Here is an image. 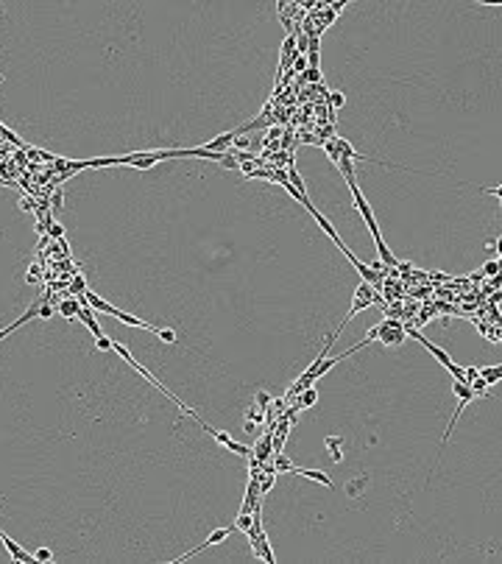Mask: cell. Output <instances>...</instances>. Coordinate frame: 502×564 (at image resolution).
<instances>
[{
  "label": "cell",
  "mask_w": 502,
  "mask_h": 564,
  "mask_svg": "<svg viewBox=\"0 0 502 564\" xmlns=\"http://www.w3.org/2000/svg\"><path fill=\"white\" fill-rule=\"evenodd\" d=\"M338 168H340V173H343L346 185H349V190H352V198H355V207H357V213L363 215V221H366V226H368V232H371L374 243H377V249H379V257H382V265H396L394 252H391V249L385 246L382 235H379V226H377V221H374V209H371V204L366 201V196H363L360 185H357V179H355V170H352V162H349L346 157H340V159H338Z\"/></svg>",
  "instance_id": "1"
},
{
  "label": "cell",
  "mask_w": 502,
  "mask_h": 564,
  "mask_svg": "<svg viewBox=\"0 0 502 564\" xmlns=\"http://www.w3.org/2000/svg\"><path fill=\"white\" fill-rule=\"evenodd\" d=\"M112 349H114V352H118V355H120V358H123V361H126V363H129V366H131V369H134V372H137V374H142V377H145V380H148V383H151V385H157V389H159V391H162V394H165V397H168V400H170V402H176V405H179V411H184V413H187V416L198 419V413H196V411H192V408H187V405H184V402H181V400H179V397H176V394H170V391H168V389H165V385H162V383H159V380H157V377H153V374H151V372H148V369H145V366H140V363H137V361H134V355H131V352H129V349H126V346H123V344H118V341H112Z\"/></svg>",
  "instance_id": "2"
},
{
  "label": "cell",
  "mask_w": 502,
  "mask_h": 564,
  "mask_svg": "<svg viewBox=\"0 0 502 564\" xmlns=\"http://www.w3.org/2000/svg\"><path fill=\"white\" fill-rule=\"evenodd\" d=\"M235 531H237L235 525H229V528H215L212 534H209L207 539L201 542V545H196V547H192V550H187V553H181V556L170 558V561H173V564H179V561H187V558L198 556V553H201V550H207V547H215V545H220V542H226V539H229L231 534H235Z\"/></svg>",
  "instance_id": "3"
},
{
  "label": "cell",
  "mask_w": 502,
  "mask_h": 564,
  "mask_svg": "<svg viewBox=\"0 0 502 564\" xmlns=\"http://www.w3.org/2000/svg\"><path fill=\"white\" fill-rule=\"evenodd\" d=\"M377 338L382 346H396L405 341V330H402L399 322H382L377 324Z\"/></svg>",
  "instance_id": "4"
},
{
  "label": "cell",
  "mask_w": 502,
  "mask_h": 564,
  "mask_svg": "<svg viewBox=\"0 0 502 564\" xmlns=\"http://www.w3.org/2000/svg\"><path fill=\"white\" fill-rule=\"evenodd\" d=\"M405 335H410V338L421 341V344H424V349H427L430 355H433V358H435V361H438V363H441V366H444V369H446V366H449V363H452L449 352H446V349H441V346H435L433 341H427V338H424L421 333H418V330H405Z\"/></svg>",
  "instance_id": "5"
},
{
  "label": "cell",
  "mask_w": 502,
  "mask_h": 564,
  "mask_svg": "<svg viewBox=\"0 0 502 564\" xmlns=\"http://www.w3.org/2000/svg\"><path fill=\"white\" fill-rule=\"evenodd\" d=\"M0 542H3V547H6V550H9V556H12V561H23V564H31V561H36V558H34V553L23 550V545H17V542H14L12 536L6 534V531H0Z\"/></svg>",
  "instance_id": "6"
},
{
  "label": "cell",
  "mask_w": 502,
  "mask_h": 564,
  "mask_svg": "<svg viewBox=\"0 0 502 564\" xmlns=\"http://www.w3.org/2000/svg\"><path fill=\"white\" fill-rule=\"evenodd\" d=\"M109 316H114V319H118V322L129 324V327H140V330H148V333H153V335L159 333V327H153V324H148V322H142V319L131 316V313H123V310H118V307H112V313H109Z\"/></svg>",
  "instance_id": "7"
},
{
  "label": "cell",
  "mask_w": 502,
  "mask_h": 564,
  "mask_svg": "<svg viewBox=\"0 0 502 564\" xmlns=\"http://www.w3.org/2000/svg\"><path fill=\"white\" fill-rule=\"evenodd\" d=\"M235 137H240V134H237V129H231V131H226V134H218L215 140L204 143L201 148H207V151H218V154H223V148H231Z\"/></svg>",
  "instance_id": "8"
},
{
  "label": "cell",
  "mask_w": 502,
  "mask_h": 564,
  "mask_svg": "<svg viewBox=\"0 0 502 564\" xmlns=\"http://www.w3.org/2000/svg\"><path fill=\"white\" fill-rule=\"evenodd\" d=\"M75 319H79L84 327H90V333L95 335V338H103V330H101V324L95 322V316H92V307L81 305V307H79V316H75Z\"/></svg>",
  "instance_id": "9"
},
{
  "label": "cell",
  "mask_w": 502,
  "mask_h": 564,
  "mask_svg": "<svg viewBox=\"0 0 502 564\" xmlns=\"http://www.w3.org/2000/svg\"><path fill=\"white\" fill-rule=\"evenodd\" d=\"M290 475H299V478H310V480H316V483H321V486H327V489H332V480H329V475L327 472H321V469H301V467H293V472Z\"/></svg>",
  "instance_id": "10"
},
{
  "label": "cell",
  "mask_w": 502,
  "mask_h": 564,
  "mask_svg": "<svg viewBox=\"0 0 502 564\" xmlns=\"http://www.w3.org/2000/svg\"><path fill=\"white\" fill-rule=\"evenodd\" d=\"M324 444H327V450H329V455H332V464H343V439L340 436H327L324 439Z\"/></svg>",
  "instance_id": "11"
},
{
  "label": "cell",
  "mask_w": 502,
  "mask_h": 564,
  "mask_svg": "<svg viewBox=\"0 0 502 564\" xmlns=\"http://www.w3.org/2000/svg\"><path fill=\"white\" fill-rule=\"evenodd\" d=\"M79 307H81V302L75 299V296H67V299L59 302L56 313H62L64 319H75V316H79Z\"/></svg>",
  "instance_id": "12"
},
{
  "label": "cell",
  "mask_w": 502,
  "mask_h": 564,
  "mask_svg": "<svg viewBox=\"0 0 502 564\" xmlns=\"http://www.w3.org/2000/svg\"><path fill=\"white\" fill-rule=\"evenodd\" d=\"M477 374L485 380L488 385H496L502 380V366L496 363V366H485V369H477Z\"/></svg>",
  "instance_id": "13"
},
{
  "label": "cell",
  "mask_w": 502,
  "mask_h": 564,
  "mask_svg": "<svg viewBox=\"0 0 502 564\" xmlns=\"http://www.w3.org/2000/svg\"><path fill=\"white\" fill-rule=\"evenodd\" d=\"M366 483H368V475H366V472H363L360 478H352L349 486H346V495H349V497H360L363 489H366Z\"/></svg>",
  "instance_id": "14"
},
{
  "label": "cell",
  "mask_w": 502,
  "mask_h": 564,
  "mask_svg": "<svg viewBox=\"0 0 502 564\" xmlns=\"http://www.w3.org/2000/svg\"><path fill=\"white\" fill-rule=\"evenodd\" d=\"M466 385H469V389L474 391V397H488V391H491V385L485 383V380L480 377V374H477V377H472V380H469Z\"/></svg>",
  "instance_id": "15"
},
{
  "label": "cell",
  "mask_w": 502,
  "mask_h": 564,
  "mask_svg": "<svg viewBox=\"0 0 502 564\" xmlns=\"http://www.w3.org/2000/svg\"><path fill=\"white\" fill-rule=\"evenodd\" d=\"M316 402H318V391L313 389V385H307V389H304V397H301V400L296 402V408H299V411H304V408L316 405Z\"/></svg>",
  "instance_id": "16"
},
{
  "label": "cell",
  "mask_w": 502,
  "mask_h": 564,
  "mask_svg": "<svg viewBox=\"0 0 502 564\" xmlns=\"http://www.w3.org/2000/svg\"><path fill=\"white\" fill-rule=\"evenodd\" d=\"M84 294H87L84 276H73V282H70V296H84Z\"/></svg>",
  "instance_id": "17"
},
{
  "label": "cell",
  "mask_w": 502,
  "mask_h": 564,
  "mask_svg": "<svg viewBox=\"0 0 502 564\" xmlns=\"http://www.w3.org/2000/svg\"><path fill=\"white\" fill-rule=\"evenodd\" d=\"M496 274H499V257L485 260V265H483V271H480V276H496Z\"/></svg>",
  "instance_id": "18"
},
{
  "label": "cell",
  "mask_w": 502,
  "mask_h": 564,
  "mask_svg": "<svg viewBox=\"0 0 502 564\" xmlns=\"http://www.w3.org/2000/svg\"><path fill=\"white\" fill-rule=\"evenodd\" d=\"M307 67H310V64H307V56L296 53V56H293V73H304Z\"/></svg>",
  "instance_id": "19"
},
{
  "label": "cell",
  "mask_w": 502,
  "mask_h": 564,
  "mask_svg": "<svg viewBox=\"0 0 502 564\" xmlns=\"http://www.w3.org/2000/svg\"><path fill=\"white\" fill-rule=\"evenodd\" d=\"M268 405H271V394H268V391H260V394H257V408H260V411L265 413V411H268Z\"/></svg>",
  "instance_id": "20"
},
{
  "label": "cell",
  "mask_w": 502,
  "mask_h": 564,
  "mask_svg": "<svg viewBox=\"0 0 502 564\" xmlns=\"http://www.w3.org/2000/svg\"><path fill=\"white\" fill-rule=\"evenodd\" d=\"M220 165H223V168H229V170H237V168H240V162L235 159V154H223V157H220Z\"/></svg>",
  "instance_id": "21"
},
{
  "label": "cell",
  "mask_w": 502,
  "mask_h": 564,
  "mask_svg": "<svg viewBox=\"0 0 502 564\" xmlns=\"http://www.w3.org/2000/svg\"><path fill=\"white\" fill-rule=\"evenodd\" d=\"M327 101H329V107H332V109H338V107H343L346 98H343V92H329Z\"/></svg>",
  "instance_id": "22"
},
{
  "label": "cell",
  "mask_w": 502,
  "mask_h": 564,
  "mask_svg": "<svg viewBox=\"0 0 502 564\" xmlns=\"http://www.w3.org/2000/svg\"><path fill=\"white\" fill-rule=\"evenodd\" d=\"M34 558H36V561H53V553L48 550V547H40V550L34 553Z\"/></svg>",
  "instance_id": "23"
},
{
  "label": "cell",
  "mask_w": 502,
  "mask_h": 564,
  "mask_svg": "<svg viewBox=\"0 0 502 564\" xmlns=\"http://www.w3.org/2000/svg\"><path fill=\"white\" fill-rule=\"evenodd\" d=\"M157 335L165 341V344H173V341H176V333H173V330H162V327H159V333H157Z\"/></svg>",
  "instance_id": "24"
},
{
  "label": "cell",
  "mask_w": 502,
  "mask_h": 564,
  "mask_svg": "<svg viewBox=\"0 0 502 564\" xmlns=\"http://www.w3.org/2000/svg\"><path fill=\"white\" fill-rule=\"evenodd\" d=\"M95 349H101V352H106V349H112V338H95Z\"/></svg>",
  "instance_id": "25"
},
{
  "label": "cell",
  "mask_w": 502,
  "mask_h": 564,
  "mask_svg": "<svg viewBox=\"0 0 502 564\" xmlns=\"http://www.w3.org/2000/svg\"><path fill=\"white\" fill-rule=\"evenodd\" d=\"M282 134H285V131L279 129V126H274V129H268V134H265V143H268V140H271V143H277V140H279V137H282Z\"/></svg>",
  "instance_id": "26"
},
{
  "label": "cell",
  "mask_w": 502,
  "mask_h": 564,
  "mask_svg": "<svg viewBox=\"0 0 502 564\" xmlns=\"http://www.w3.org/2000/svg\"><path fill=\"white\" fill-rule=\"evenodd\" d=\"M48 235H51V237H62L64 229H62L59 224H51V226H48Z\"/></svg>",
  "instance_id": "27"
},
{
  "label": "cell",
  "mask_w": 502,
  "mask_h": 564,
  "mask_svg": "<svg viewBox=\"0 0 502 564\" xmlns=\"http://www.w3.org/2000/svg\"><path fill=\"white\" fill-rule=\"evenodd\" d=\"M53 313H56V310H53L51 305H42V307H40V319H51Z\"/></svg>",
  "instance_id": "28"
},
{
  "label": "cell",
  "mask_w": 502,
  "mask_h": 564,
  "mask_svg": "<svg viewBox=\"0 0 502 564\" xmlns=\"http://www.w3.org/2000/svg\"><path fill=\"white\" fill-rule=\"evenodd\" d=\"M20 209H34V198H20Z\"/></svg>",
  "instance_id": "29"
},
{
  "label": "cell",
  "mask_w": 502,
  "mask_h": 564,
  "mask_svg": "<svg viewBox=\"0 0 502 564\" xmlns=\"http://www.w3.org/2000/svg\"><path fill=\"white\" fill-rule=\"evenodd\" d=\"M243 430H246V433H254V430H257V422H251V419H246V422H243Z\"/></svg>",
  "instance_id": "30"
},
{
  "label": "cell",
  "mask_w": 502,
  "mask_h": 564,
  "mask_svg": "<svg viewBox=\"0 0 502 564\" xmlns=\"http://www.w3.org/2000/svg\"><path fill=\"white\" fill-rule=\"evenodd\" d=\"M488 252H494V257H499V240H488Z\"/></svg>",
  "instance_id": "31"
}]
</instances>
